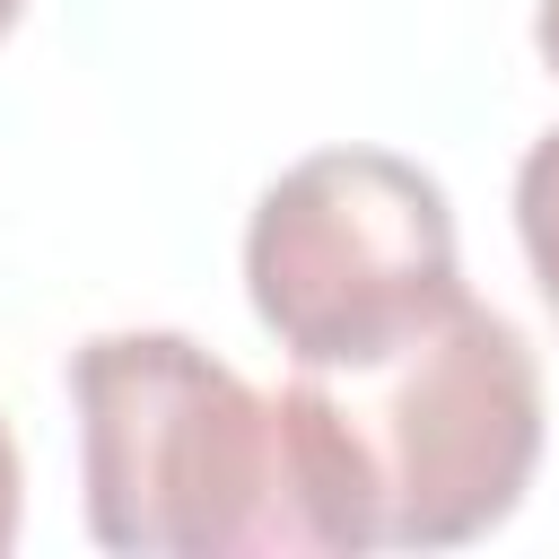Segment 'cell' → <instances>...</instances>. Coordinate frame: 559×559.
Wrapping results in <instances>:
<instances>
[{
  "instance_id": "obj_2",
  "label": "cell",
  "mask_w": 559,
  "mask_h": 559,
  "mask_svg": "<svg viewBox=\"0 0 559 559\" xmlns=\"http://www.w3.org/2000/svg\"><path fill=\"white\" fill-rule=\"evenodd\" d=\"M245 297L306 376L384 367L463 306L445 183L393 148L297 157L245 227Z\"/></svg>"
},
{
  "instance_id": "obj_7",
  "label": "cell",
  "mask_w": 559,
  "mask_h": 559,
  "mask_svg": "<svg viewBox=\"0 0 559 559\" xmlns=\"http://www.w3.org/2000/svg\"><path fill=\"white\" fill-rule=\"evenodd\" d=\"M17 9H26V0H0V35H9V26H17Z\"/></svg>"
},
{
  "instance_id": "obj_5",
  "label": "cell",
  "mask_w": 559,
  "mask_h": 559,
  "mask_svg": "<svg viewBox=\"0 0 559 559\" xmlns=\"http://www.w3.org/2000/svg\"><path fill=\"white\" fill-rule=\"evenodd\" d=\"M17 507H26V463H17V437L0 428V550L17 542Z\"/></svg>"
},
{
  "instance_id": "obj_6",
  "label": "cell",
  "mask_w": 559,
  "mask_h": 559,
  "mask_svg": "<svg viewBox=\"0 0 559 559\" xmlns=\"http://www.w3.org/2000/svg\"><path fill=\"white\" fill-rule=\"evenodd\" d=\"M533 44H542V61L559 70V0H542V17H533Z\"/></svg>"
},
{
  "instance_id": "obj_3",
  "label": "cell",
  "mask_w": 559,
  "mask_h": 559,
  "mask_svg": "<svg viewBox=\"0 0 559 559\" xmlns=\"http://www.w3.org/2000/svg\"><path fill=\"white\" fill-rule=\"evenodd\" d=\"M332 393L358 428L384 550H454L524 507L542 463V367L507 314L463 297L384 367H358Z\"/></svg>"
},
{
  "instance_id": "obj_4",
  "label": "cell",
  "mask_w": 559,
  "mask_h": 559,
  "mask_svg": "<svg viewBox=\"0 0 559 559\" xmlns=\"http://www.w3.org/2000/svg\"><path fill=\"white\" fill-rule=\"evenodd\" d=\"M515 236H524V262H533V288L559 323V122L524 148L515 166Z\"/></svg>"
},
{
  "instance_id": "obj_1",
  "label": "cell",
  "mask_w": 559,
  "mask_h": 559,
  "mask_svg": "<svg viewBox=\"0 0 559 559\" xmlns=\"http://www.w3.org/2000/svg\"><path fill=\"white\" fill-rule=\"evenodd\" d=\"M87 533L122 559H358L376 480L323 376L245 384L183 332H96L70 349Z\"/></svg>"
}]
</instances>
